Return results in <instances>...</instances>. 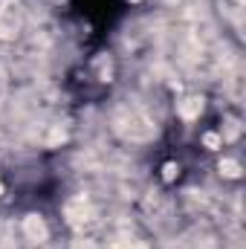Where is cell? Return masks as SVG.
<instances>
[{
    "mask_svg": "<svg viewBox=\"0 0 246 249\" xmlns=\"http://www.w3.org/2000/svg\"><path fill=\"white\" fill-rule=\"evenodd\" d=\"M200 110H203V102L200 99H188V105H183V116H188V119L197 116Z\"/></svg>",
    "mask_w": 246,
    "mask_h": 249,
    "instance_id": "1",
    "label": "cell"
},
{
    "mask_svg": "<svg viewBox=\"0 0 246 249\" xmlns=\"http://www.w3.org/2000/svg\"><path fill=\"white\" fill-rule=\"evenodd\" d=\"M220 171H223L226 177H238V174H241V168H238V162H232V160H226V162H220Z\"/></svg>",
    "mask_w": 246,
    "mask_h": 249,
    "instance_id": "2",
    "label": "cell"
},
{
    "mask_svg": "<svg viewBox=\"0 0 246 249\" xmlns=\"http://www.w3.org/2000/svg\"><path fill=\"white\" fill-rule=\"evenodd\" d=\"M26 229H29L32 235H38V238L44 235V226H41V220H35V217H29V220H26Z\"/></svg>",
    "mask_w": 246,
    "mask_h": 249,
    "instance_id": "3",
    "label": "cell"
},
{
    "mask_svg": "<svg viewBox=\"0 0 246 249\" xmlns=\"http://www.w3.org/2000/svg\"><path fill=\"white\" fill-rule=\"evenodd\" d=\"M217 142H220V139H217V136H214V133H209V136H206V145H209V148H214V145H217Z\"/></svg>",
    "mask_w": 246,
    "mask_h": 249,
    "instance_id": "4",
    "label": "cell"
},
{
    "mask_svg": "<svg viewBox=\"0 0 246 249\" xmlns=\"http://www.w3.org/2000/svg\"><path fill=\"white\" fill-rule=\"evenodd\" d=\"M75 249H93L90 244H75Z\"/></svg>",
    "mask_w": 246,
    "mask_h": 249,
    "instance_id": "5",
    "label": "cell"
},
{
    "mask_svg": "<svg viewBox=\"0 0 246 249\" xmlns=\"http://www.w3.org/2000/svg\"><path fill=\"white\" fill-rule=\"evenodd\" d=\"M0 191H3V186H0Z\"/></svg>",
    "mask_w": 246,
    "mask_h": 249,
    "instance_id": "6",
    "label": "cell"
}]
</instances>
